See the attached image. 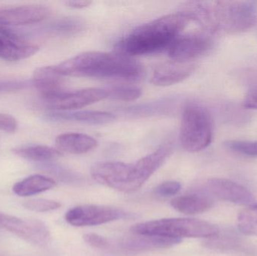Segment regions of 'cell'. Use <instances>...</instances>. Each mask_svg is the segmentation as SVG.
Segmentation results:
<instances>
[{"label":"cell","mask_w":257,"mask_h":256,"mask_svg":"<svg viewBox=\"0 0 257 256\" xmlns=\"http://www.w3.org/2000/svg\"><path fill=\"white\" fill-rule=\"evenodd\" d=\"M190 21L180 12L139 26L119 41L116 52L130 57L160 52L169 48Z\"/></svg>","instance_id":"obj_1"},{"label":"cell","mask_w":257,"mask_h":256,"mask_svg":"<svg viewBox=\"0 0 257 256\" xmlns=\"http://www.w3.org/2000/svg\"><path fill=\"white\" fill-rule=\"evenodd\" d=\"M57 67L65 77L135 80L143 73L140 63L117 52L83 53L57 65Z\"/></svg>","instance_id":"obj_2"},{"label":"cell","mask_w":257,"mask_h":256,"mask_svg":"<svg viewBox=\"0 0 257 256\" xmlns=\"http://www.w3.org/2000/svg\"><path fill=\"white\" fill-rule=\"evenodd\" d=\"M132 234L170 238H211L219 234L218 226L206 221L187 218H170L141 222L130 228Z\"/></svg>","instance_id":"obj_3"},{"label":"cell","mask_w":257,"mask_h":256,"mask_svg":"<svg viewBox=\"0 0 257 256\" xmlns=\"http://www.w3.org/2000/svg\"><path fill=\"white\" fill-rule=\"evenodd\" d=\"M213 139L212 120L200 105L190 104L181 116L180 141L184 150L196 153L208 147Z\"/></svg>","instance_id":"obj_4"},{"label":"cell","mask_w":257,"mask_h":256,"mask_svg":"<svg viewBox=\"0 0 257 256\" xmlns=\"http://www.w3.org/2000/svg\"><path fill=\"white\" fill-rule=\"evenodd\" d=\"M215 30L229 34L244 33L257 22L255 1H217L211 6Z\"/></svg>","instance_id":"obj_5"},{"label":"cell","mask_w":257,"mask_h":256,"mask_svg":"<svg viewBox=\"0 0 257 256\" xmlns=\"http://www.w3.org/2000/svg\"><path fill=\"white\" fill-rule=\"evenodd\" d=\"M127 213L108 206L81 205L70 209L65 219L72 226H94L125 218Z\"/></svg>","instance_id":"obj_6"},{"label":"cell","mask_w":257,"mask_h":256,"mask_svg":"<svg viewBox=\"0 0 257 256\" xmlns=\"http://www.w3.org/2000/svg\"><path fill=\"white\" fill-rule=\"evenodd\" d=\"M108 98L106 89L87 88L66 91L44 99L45 106L54 111H72Z\"/></svg>","instance_id":"obj_7"},{"label":"cell","mask_w":257,"mask_h":256,"mask_svg":"<svg viewBox=\"0 0 257 256\" xmlns=\"http://www.w3.org/2000/svg\"><path fill=\"white\" fill-rule=\"evenodd\" d=\"M172 151V144L167 143L136 163L132 164L126 193H132L140 189L166 162Z\"/></svg>","instance_id":"obj_8"},{"label":"cell","mask_w":257,"mask_h":256,"mask_svg":"<svg viewBox=\"0 0 257 256\" xmlns=\"http://www.w3.org/2000/svg\"><path fill=\"white\" fill-rule=\"evenodd\" d=\"M0 228L34 244H45L51 237L49 229L42 221L37 219H22L1 212Z\"/></svg>","instance_id":"obj_9"},{"label":"cell","mask_w":257,"mask_h":256,"mask_svg":"<svg viewBox=\"0 0 257 256\" xmlns=\"http://www.w3.org/2000/svg\"><path fill=\"white\" fill-rule=\"evenodd\" d=\"M133 234V236L122 237L118 240H110V248L108 251L130 255L154 249H166L181 242V240L179 239L170 237Z\"/></svg>","instance_id":"obj_10"},{"label":"cell","mask_w":257,"mask_h":256,"mask_svg":"<svg viewBox=\"0 0 257 256\" xmlns=\"http://www.w3.org/2000/svg\"><path fill=\"white\" fill-rule=\"evenodd\" d=\"M211 40L199 33L179 36L168 48L169 56L173 61L192 63L209 50Z\"/></svg>","instance_id":"obj_11"},{"label":"cell","mask_w":257,"mask_h":256,"mask_svg":"<svg viewBox=\"0 0 257 256\" xmlns=\"http://www.w3.org/2000/svg\"><path fill=\"white\" fill-rule=\"evenodd\" d=\"M205 192L211 198H218L239 205L250 206L256 204L253 194L241 185L225 178H211L205 183Z\"/></svg>","instance_id":"obj_12"},{"label":"cell","mask_w":257,"mask_h":256,"mask_svg":"<svg viewBox=\"0 0 257 256\" xmlns=\"http://www.w3.org/2000/svg\"><path fill=\"white\" fill-rule=\"evenodd\" d=\"M132 164L103 162L94 164L90 169L92 177L98 183L126 193Z\"/></svg>","instance_id":"obj_13"},{"label":"cell","mask_w":257,"mask_h":256,"mask_svg":"<svg viewBox=\"0 0 257 256\" xmlns=\"http://www.w3.org/2000/svg\"><path fill=\"white\" fill-rule=\"evenodd\" d=\"M51 14V9L45 6H18L0 11V21L6 27L30 25L45 21Z\"/></svg>","instance_id":"obj_14"},{"label":"cell","mask_w":257,"mask_h":256,"mask_svg":"<svg viewBox=\"0 0 257 256\" xmlns=\"http://www.w3.org/2000/svg\"><path fill=\"white\" fill-rule=\"evenodd\" d=\"M64 83L65 76L60 73L57 66L38 68L33 72V85L44 99L66 91Z\"/></svg>","instance_id":"obj_15"},{"label":"cell","mask_w":257,"mask_h":256,"mask_svg":"<svg viewBox=\"0 0 257 256\" xmlns=\"http://www.w3.org/2000/svg\"><path fill=\"white\" fill-rule=\"evenodd\" d=\"M194 70V63L172 60L156 68L151 83L157 87H169L187 79Z\"/></svg>","instance_id":"obj_16"},{"label":"cell","mask_w":257,"mask_h":256,"mask_svg":"<svg viewBox=\"0 0 257 256\" xmlns=\"http://www.w3.org/2000/svg\"><path fill=\"white\" fill-rule=\"evenodd\" d=\"M39 47L21 40L14 35H0V59L14 62L29 58L37 54Z\"/></svg>","instance_id":"obj_17"},{"label":"cell","mask_w":257,"mask_h":256,"mask_svg":"<svg viewBox=\"0 0 257 256\" xmlns=\"http://www.w3.org/2000/svg\"><path fill=\"white\" fill-rule=\"evenodd\" d=\"M55 144L57 150L62 153L81 155L94 150L97 147L98 143L90 135L72 132L57 136Z\"/></svg>","instance_id":"obj_18"},{"label":"cell","mask_w":257,"mask_h":256,"mask_svg":"<svg viewBox=\"0 0 257 256\" xmlns=\"http://www.w3.org/2000/svg\"><path fill=\"white\" fill-rule=\"evenodd\" d=\"M50 118L55 120L76 122L83 124L106 125L112 123L116 119L111 113L97 111H54L50 114Z\"/></svg>","instance_id":"obj_19"},{"label":"cell","mask_w":257,"mask_h":256,"mask_svg":"<svg viewBox=\"0 0 257 256\" xmlns=\"http://www.w3.org/2000/svg\"><path fill=\"white\" fill-rule=\"evenodd\" d=\"M177 211L184 214L196 215L205 213L212 208L214 201L206 194L193 193L177 197L171 201Z\"/></svg>","instance_id":"obj_20"},{"label":"cell","mask_w":257,"mask_h":256,"mask_svg":"<svg viewBox=\"0 0 257 256\" xmlns=\"http://www.w3.org/2000/svg\"><path fill=\"white\" fill-rule=\"evenodd\" d=\"M56 186L57 183L53 179L41 174H34L15 183L12 190L17 195L28 197L50 190Z\"/></svg>","instance_id":"obj_21"},{"label":"cell","mask_w":257,"mask_h":256,"mask_svg":"<svg viewBox=\"0 0 257 256\" xmlns=\"http://www.w3.org/2000/svg\"><path fill=\"white\" fill-rule=\"evenodd\" d=\"M12 151L17 156L33 162H50L63 156V153L57 148L45 145L16 147Z\"/></svg>","instance_id":"obj_22"},{"label":"cell","mask_w":257,"mask_h":256,"mask_svg":"<svg viewBox=\"0 0 257 256\" xmlns=\"http://www.w3.org/2000/svg\"><path fill=\"white\" fill-rule=\"evenodd\" d=\"M175 102L173 99L166 98L160 99L155 102H148L142 105L128 108V114L139 117H147V116L160 115V114H167L173 109Z\"/></svg>","instance_id":"obj_23"},{"label":"cell","mask_w":257,"mask_h":256,"mask_svg":"<svg viewBox=\"0 0 257 256\" xmlns=\"http://www.w3.org/2000/svg\"><path fill=\"white\" fill-rule=\"evenodd\" d=\"M240 231L247 235H257V204L243 210L238 217Z\"/></svg>","instance_id":"obj_24"},{"label":"cell","mask_w":257,"mask_h":256,"mask_svg":"<svg viewBox=\"0 0 257 256\" xmlns=\"http://www.w3.org/2000/svg\"><path fill=\"white\" fill-rule=\"evenodd\" d=\"M108 92V98L114 100L123 101V102H133L140 97L142 90L136 86L120 85L113 86L107 89Z\"/></svg>","instance_id":"obj_25"},{"label":"cell","mask_w":257,"mask_h":256,"mask_svg":"<svg viewBox=\"0 0 257 256\" xmlns=\"http://www.w3.org/2000/svg\"><path fill=\"white\" fill-rule=\"evenodd\" d=\"M223 145L226 149L243 156L257 157V141H238L229 140Z\"/></svg>","instance_id":"obj_26"},{"label":"cell","mask_w":257,"mask_h":256,"mask_svg":"<svg viewBox=\"0 0 257 256\" xmlns=\"http://www.w3.org/2000/svg\"><path fill=\"white\" fill-rule=\"evenodd\" d=\"M22 205L28 210L38 213L53 211L61 207V204L58 201L44 198L27 200L22 203Z\"/></svg>","instance_id":"obj_27"},{"label":"cell","mask_w":257,"mask_h":256,"mask_svg":"<svg viewBox=\"0 0 257 256\" xmlns=\"http://www.w3.org/2000/svg\"><path fill=\"white\" fill-rule=\"evenodd\" d=\"M86 243L99 250L108 251L110 248V239L96 234H86L84 237Z\"/></svg>","instance_id":"obj_28"},{"label":"cell","mask_w":257,"mask_h":256,"mask_svg":"<svg viewBox=\"0 0 257 256\" xmlns=\"http://www.w3.org/2000/svg\"><path fill=\"white\" fill-rule=\"evenodd\" d=\"M181 188V185L179 182L169 180V181L163 182L161 184L159 185L156 188L155 192L159 196L169 198L176 195Z\"/></svg>","instance_id":"obj_29"},{"label":"cell","mask_w":257,"mask_h":256,"mask_svg":"<svg viewBox=\"0 0 257 256\" xmlns=\"http://www.w3.org/2000/svg\"><path fill=\"white\" fill-rule=\"evenodd\" d=\"M18 129L16 119L7 114L0 113V130L7 133H15Z\"/></svg>","instance_id":"obj_30"},{"label":"cell","mask_w":257,"mask_h":256,"mask_svg":"<svg viewBox=\"0 0 257 256\" xmlns=\"http://www.w3.org/2000/svg\"><path fill=\"white\" fill-rule=\"evenodd\" d=\"M242 105L246 109L257 110V86L251 87L247 91Z\"/></svg>","instance_id":"obj_31"},{"label":"cell","mask_w":257,"mask_h":256,"mask_svg":"<svg viewBox=\"0 0 257 256\" xmlns=\"http://www.w3.org/2000/svg\"><path fill=\"white\" fill-rule=\"evenodd\" d=\"M91 3V1L78 0V1H68L66 2V4L69 7L72 8V9H81L88 7Z\"/></svg>","instance_id":"obj_32"},{"label":"cell","mask_w":257,"mask_h":256,"mask_svg":"<svg viewBox=\"0 0 257 256\" xmlns=\"http://www.w3.org/2000/svg\"><path fill=\"white\" fill-rule=\"evenodd\" d=\"M0 35L10 36V35H14V33L11 32L10 30L8 29L7 27L5 26L4 24H2L1 21H0Z\"/></svg>","instance_id":"obj_33"}]
</instances>
